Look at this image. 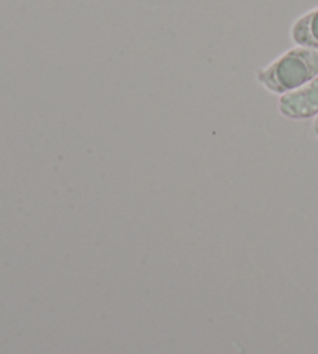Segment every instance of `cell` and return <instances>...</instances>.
<instances>
[{"instance_id":"cell-1","label":"cell","mask_w":318,"mask_h":354,"mask_svg":"<svg viewBox=\"0 0 318 354\" xmlns=\"http://www.w3.org/2000/svg\"><path fill=\"white\" fill-rule=\"evenodd\" d=\"M318 77V50L295 47L270 66L258 71V83L272 93L284 95Z\"/></svg>"},{"instance_id":"cell-2","label":"cell","mask_w":318,"mask_h":354,"mask_svg":"<svg viewBox=\"0 0 318 354\" xmlns=\"http://www.w3.org/2000/svg\"><path fill=\"white\" fill-rule=\"evenodd\" d=\"M281 115L290 120H308L318 115V77L295 91L281 95L278 103Z\"/></svg>"},{"instance_id":"cell-3","label":"cell","mask_w":318,"mask_h":354,"mask_svg":"<svg viewBox=\"0 0 318 354\" xmlns=\"http://www.w3.org/2000/svg\"><path fill=\"white\" fill-rule=\"evenodd\" d=\"M290 37L298 47L318 50V6L297 19L292 25Z\"/></svg>"},{"instance_id":"cell-4","label":"cell","mask_w":318,"mask_h":354,"mask_svg":"<svg viewBox=\"0 0 318 354\" xmlns=\"http://www.w3.org/2000/svg\"><path fill=\"white\" fill-rule=\"evenodd\" d=\"M314 134L318 137V115L314 120Z\"/></svg>"}]
</instances>
